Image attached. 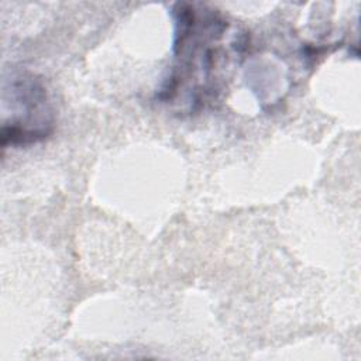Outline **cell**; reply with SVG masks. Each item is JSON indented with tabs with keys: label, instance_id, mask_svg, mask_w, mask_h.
Here are the masks:
<instances>
[{
	"label": "cell",
	"instance_id": "1",
	"mask_svg": "<svg viewBox=\"0 0 361 361\" xmlns=\"http://www.w3.org/2000/svg\"><path fill=\"white\" fill-rule=\"evenodd\" d=\"M173 18V63L157 99L162 103H182L195 113L216 100L220 93L217 69L227 56L224 45L228 21L214 8L202 4L176 3Z\"/></svg>",
	"mask_w": 361,
	"mask_h": 361
},
{
	"label": "cell",
	"instance_id": "2",
	"mask_svg": "<svg viewBox=\"0 0 361 361\" xmlns=\"http://www.w3.org/2000/svg\"><path fill=\"white\" fill-rule=\"evenodd\" d=\"M11 118L3 121L1 145L24 147L45 140L54 130V111L47 89L32 73L13 75L10 82Z\"/></svg>",
	"mask_w": 361,
	"mask_h": 361
}]
</instances>
